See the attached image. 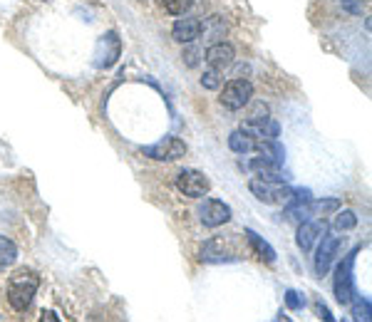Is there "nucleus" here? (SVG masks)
Listing matches in <instances>:
<instances>
[{"mask_svg":"<svg viewBox=\"0 0 372 322\" xmlns=\"http://www.w3.org/2000/svg\"><path fill=\"white\" fill-rule=\"evenodd\" d=\"M37 288H40V278L32 270H18L12 272L8 280V303L15 312H25L32 305Z\"/></svg>","mask_w":372,"mask_h":322,"instance_id":"1","label":"nucleus"},{"mask_svg":"<svg viewBox=\"0 0 372 322\" xmlns=\"http://www.w3.org/2000/svg\"><path fill=\"white\" fill-rule=\"evenodd\" d=\"M360 248L350 250L345 258L338 263L335 268V283H333V290H335V300L340 305H350L355 295H358V288H355V275H353V268H355V258H358Z\"/></svg>","mask_w":372,"mask_h":322,"instance_id":"2","label":"nucleus"},{"mask_svg":"<svg viewBox=\"0 0 372 322\" xmlns=\"http://www.w3.org/2000/svg\"><path fill=\"white\" fill-rule=\"evenodd\" d=\"M248 189H251V193L258 198L260 204L268 206H285L293 191L283 179H260V176L248 181Z\"/></svg>","mask_w":372,"mask_h":322,"instance_id":"3","label":"nucleus"},{"mask_svg":"<svg viewBox=\"0 0 372 322\" xmlns=\"http://www.w3.org/2000/svg\"><path fill=\"white\" fill-rule=\"evenodd\" d=\"M122 57V37L117 30H110L99 37L92 52V65L97 69H110L117 65V60Z\"/></svg>","mask_w":372,"mask_h":322,"instance_id":"4","label":"nucleus"},{"mask_svg":"<svg viewBox=\"0 0 372 322\" xmlns=\"http://www.w3.org/2000/svg\"><path fill=\"white\" fill-rule=\"evenodd\" d=\"M251 97H254V85H251V82L248 80H231L229 85L221 89L218 102H221L226 109L238 111L251 102Z\"/></svg>","mask_w":372,"mask_h":322,"instance_id":"5","label":"nucleus"},{"mask_svg":"<svg viewBox=\"0 0 372 322\" xmlns=\"http://www.w3.org/2000/svg\"><path fill=\"white\" fill-rule=\"evenodd\" d=\"M176 189H179L184 196L189 198H201L209 193L211 181L204 171H196V169H184V171L176 173Z\"/></svg>","mask_w":372,"mask_h":322,"instance_id":"6","label":"nucleus"},{"mask_svg":"<svg viewBox=\"0 0 372 322\" xmlns=\"http://www.w3.org/2000/svg\"><path fill=\"white\" fill-rule=\"evenodd\" d=\"M142 154L154 161H176L186 154V144L176 136H167V139H161L152 147H144Z\"/></svg>","mask_w":372,"mask_h":322,"instance_id":"7","label":"nucleus"},{"mask_svg":"<svg viewBox=\"0 0 372 322\" xmlns=\"http://www.w3.org/2000/svg\"><path fill=\"white\" fill-rule=\"evenodd\" d=\"M198 221L204 223L206 228H218L231 221V206L218 198H206L204 204L198 206Z\"/></svg>","mask_w":372,"mask_h":322,"instance_id":"8","label":"nucleus"},{"mask_svg":"<svg viewBox=\"0 0 372 322\" xmlns=\"http://www.w3.org/2000/svg\"><path fill=\"white\" fill-rule=\"evenodd\" d=\"M320 248H318V255H316V272L318 278H322V275H328L330 266L335 263V258H338V253H340L342 248V241L338 238V235H320Z\"/></svg>","mask_w":372,"mask_h":322,"instance_id":"9","label":"nucleus"},{"mask_svg":"<svg viewBox=\"0 0 372 322\" xmlns=\"http://www.w3.org/2000/svg\"><path fill=\"white\" fill-rule=\"evenodd\" d=\"M201 30H204V23H201L198 18H181V20L174 23L172 37L176 40V43L189 45V43H194L196 37H201Z\"/></svg>","mask_w":372,"mask_h":322,"instance_id":"10","label":"nucleus"},{"mask_svg":"<svg viewBox=\"0 0 372 322\" xmlns=\"http://www.w3.org/2000/svg\"><path fill=\"white\" fill-rule=\"evenodd\" d=\"M234 60H236V50L226 43H214L209 50H206V65L214 67V69H218V72L226 69V67H231Z\"/></svg>","mask_w":372,"mask_h":322,"instance_id":"11","label":"nucleus"},{"mask_svg":"<svg viewBox=\"0 0 372 322\" xmlns=\"http://www.w3.org/2000/svg\"><path fill=\"white\" fill-rule=\"evenodd\" d=\"M322 233H325V223L322 221H310V218L308 221H303L300 226H298V238H296L298 248H300L303 253H308Z\"/></svg>","mask_w":372,"mask_h":322,"instance_id":"12","label":"nucleus"},{"mask_svg":"<svg viewBox=\"0 0 372 322\" xmlns=\"http://www.w3.org/2000/svg\"><path fill=\"white\" fill-rule=\"evenodd\" d=\"M201 260H206V263H231V260H236V255L226 248L221 238H214L201 248Z\"/></svg>","mask_w":372,"mask_h":322,"instance_id":"13","label":"nucleus"},{"mask_svg":"<svg viewBox=\"0 0 372 322\" xmlns=\"http://www.w3.org/2000/svg\"><path fill=\"white\" fill-rule=\"evenodd\" d=\"M256 151L260 154V159L271 161V164H276V167H283L285 149L280 147L276 139H258V144H256Z\"/></svg>","mask_w":372,"mask_h":322,"instance_id":"14","label":"nucleus"},{"mask_svg":"<svg viewBox=\"0 0 372 322\" xmlns=\"http://www.w3.org/2000/svg\"><path fill=\"white\" fill-rule=\"evenodd\" d=\"M256 144H258V139L246 129H236L229 136V147L234 154H251V151H256Z\"/></svg>","mask_w":372,"mask_h":322,"instance_id":"15","label":"nucleus"},{"mask_svg":"<svg viewBox=\"0 0 372 322\" xmlns=\"http://www.w3.org/2000/svg\"><path fill=\"white\" fill-rule=\"evenodd\" d=\"M246 238H248V243H251V248L256 250V255H258L260 260H266V263H276V248L271 246L268 241H263L256 230H251L248 228L246 230Z\"/></svg>","mask_w":372,"mask_h":322,"instance_id":"16","label":"nucleus"},{"mask_svg":"<svg viewBox=\"0 0 372 322\" xmlns=\"http://www.w3.org/2000/svg\"><path fill=\"white\" fill-rule=\"evenodd\" d=\"M340 198H318V201H308V216H328V213H335L340 208Z\"/></svg>","mask_w":372,"mask_h":322,"instance_id":"17","label":"nucleus"},{"mask_svg":"<svg viewBox=\"0 0 372 322\" xmlns=\"http://www.w3.org/2000/svg\"><path fill=\"white\" fill-rule=\"evenodd\" d=\"M15 260H18V246H15L10 238L0 235V266L8 268V266H12Z\"/></svg>","mask_w":372,"mask_h":322,"instance_id":"18","label":"nucleus"},{"mask_svg":"<svg viewBox=\"0 0 372 322\" xmlns=\"http://www.w3.org/2000/svg\"><path fill=\"white\" fill-rule=\"evenodd\" d=\"M350 308H353L355 320H365L367 322L372 317V305H370V300H367V297L355 295L353 300H350Z\"/></svg>","mask_w":372,"mask_h":322,"instance_id":"19","label":"nucleus"},{"mask_svg":"<svg viewBox=\"0 0 372 322\" xmlns=\"http://www.w3.org/2000/svg\"><path fill=\"white\" fill-rule=\"evenodd\" d=\"M358 226V216H355V211H340L338 216H335L333 228L335 230H353Z\"/></svg>","mask_w":372,"mask_h":322,"instance_id":"20","label":"nucleus"},{"mask_svg":"<svg viewBox=\"0 0 372 322\" xmlns=\"http://www.w3.org/2000/svg\"><path fill=\"white\" fill-rule=\"evenodd\" d=\"M161 6H164L167 12H172V15H184L194 6V0H161Z\"/></svg>","mask_w":372,"mask_h":322,"instance_id":"21","label":"nucleus"},{"mask_svg":"<svg viewBox=\"0 0 372 322\" xmlns=\"http://www.w3.org/2000/svg\"><path fill=\"white\" fill-rule=\"evenodd\" d=\"M201 85H204L206 89H218V87H221V72L214 67L206 69L204 77H201Z\"/></svg>","mask_w":372,"mask_h":322,"instance_id":"22","label":"nucleus"},{"mask_svg":"<svg viewBox=\"0 0 372 322\" xmlns=\"http://www.w3.org/2000/svg\"><path fill=\"white\" fill-rule=\"evenodd\" d=\"M367 3H370V0H340L342 10L350 12V15H362V10L367 8Z\"/></svg>","mask_w":372,"mask_h":322,"instance_id":"23","label":"nucleus"},{"mask_svg":"<svg viewBox=\"0 0 372 322\" xmlns=\"http://www.w3.org/2000/svg\"><path fill=\"white\" fill-rule=\"evenodd\" d=\"M285 305H288V310H303L305 297L298 290H285Z\"/></svg>","mask_w":372,"mask_h":322,"instance_id":"24","label":"nucleus"},{"mask_svg":"<svg viewBox=\"0 0 372 322\" xmlns=\"http://www.w3.org/2000/svg\"><path fill=\"white\" fill-rule=\"evenodd\" d=\"M196 55H198V50H186V52H184V57H186V65H189V67H196Z\"/></svg>","mask_w":372,"mask_h":322,"instance_id":"25","label":"nucleus"},{"mask_svg":"<svg viewBox=\"0 0 372 322\" xmlns=\"http://www.w3.org/2000/svg\"><path fill=\"white\" fill-rule=\"evenodd\" d=\"M316 310H318V315L322 317V320H333V315H330V310L325 308L322 303H316Z\"/></svg>","mask_w":372,"mask_h":322,"instance_id":"26","label":"nucleus"}]
</instances>
